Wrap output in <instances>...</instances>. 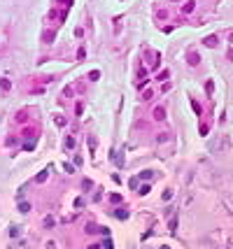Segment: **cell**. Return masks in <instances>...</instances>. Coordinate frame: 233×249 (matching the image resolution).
Instances as JSON below:
<instances>
[{
	"label": "cell",
	"mask_w": 233,
	"mask_h": 249,
	"mask_svg": "<svg viewBox=\"0 0 233 249\" xmlns=\"http://www.w3.org/2000/svg\"><path fill=\"white\" fill-rule=\"evenodd\" d=\"M205 44H210V47H212V44H217V37H207V40H205Z\"/></svg>",
	"instance_id": "6da1fadb"
},
{
	"label": "cell",
	"mask_w": 233,
	"mask_h": 249,
	"mask_svg": "<svg viewBox=\"0 0 233 249\" xmlns=\"http://www.w3.org/2000/svg\"><path fill=\"white\" fill-rule=\"evenodd\" d=\"M191 9H193V3H187V5H184V12H187V14H189V12H191Z\"/></svg>",
	"instance_id": "7a4b0ae2"
}]
</instances>
